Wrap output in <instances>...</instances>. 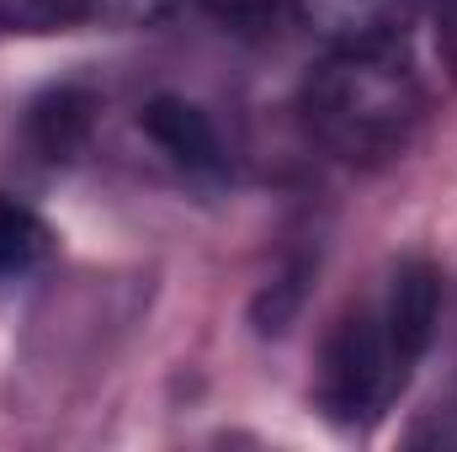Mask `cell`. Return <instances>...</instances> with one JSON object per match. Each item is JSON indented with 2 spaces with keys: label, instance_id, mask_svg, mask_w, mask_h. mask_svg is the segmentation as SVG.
Masks as SVG:
<instances>
[{
  "label": "cell",
  "instance_id": "6da1fadb",
  "mask_svg": "<svg viewBox=\"0 0 457 452\" xmlns=\"http://www.w3.org/2000/svg\"><path fill=\"white\" fill-rule=\"evenodd\" d=\"M442 314V277L431 261H399L378 293H367L320 351V405L330 421H372L410 383Z\"/></svg>",
  "mask_w": 457,
  "mask_h": 452
},
{
  "label": "cell",
  "instance_id": "7a4b0ae2",
  "mask_svg": "<svg viewBox=\"0 0 457 452\" xmlns=\"http://www.w3.org/2000/svg\"><path fill=\"white\" fill-rule=\"evenodd\" d=\"M303 122L320 149L351 171L399 160L426 122V86L404 38L330 48V59L303 86Z\"/></svg>",
  "mask_w": 457,
  "mask_h": 452
},
{
  "label": "cell",
  "instance_id": "3957f363",
  "mask_svg": "<svg viewBox=\"0 0 457 452\" xmlns=\"http://www.w3.org/2000/svg\"><path fill=\"white\" fill-rule=\"evenodd\" d=\"M420 0H287V11L320 32L330 48L351 43H399L404 27L415 21Z\"/></svg>",
  "mask_w": 457,
  "mask_h": 452
},
{
  "label": "cell",
  "instance_id": "277c9868",
  "mask_svg": "<svg viewBox=\"0 0 457 452\" xmlns=\"http://www.w3.org/2000/svg\"><path fill=\"white\" fill-rule=\"evenodd\" d=\"M144 133L160 144V155H170L187 176H219L224 171V138L213 128V117L181 96H160L144 107Z\"/></svg>",
  "mask_w": 457,
  "mask_h": 452
},
{
  "label": "cell",
  "instance_id": "5b68a950",
  "mask_svg": "<svg viewBox=\"0 0 457 452\" xmlns=\"http://www.w3.org/2000/svg\"><path fill=\"white\" fill-rule=\"evenodd\" d=\"M48 250H54L48 224H43L27 203H16V197L0 192V288L27 282V277L48 261Z\"/></svg>",
  "mask_w": 457,
  "mask_h": 452
},
{
  "label": "cell",
  "instance_id": "8992f818",
  "mask_svg": "<svg viewBox=\"0 0 457 452\" xmlns=\"http://www.w3.org/2000/svg\"><path fill=\"white\" fill-rule=\"evenodd\" d=\"M80 21H102V0H0V32L48 38Z\"/></svg>",
  "mask_w": 457,
  "mask_h": 452
},
{
  "label": "cell",
  "instance_id": "52a82bcc",
  "mask_svg": "<svg viewBox=\"0 0 457 452\" xmlns=\"http://www.w3.org/2000/svg\"><path fill=\"white\" fill-rule=\"evenodd\" d=\"M203 11L224 21L228 32H266L287 11V0H203Z\"/></svg>",
  "mask_w": 457,
  "mask_h": 452
},
{
  "label": "cell",
  "instance_id": "ba28073f",
  "mask_svg": "<svg viewBox=\"0 0 457 452\" xmlns=\"http://www.w3.org/2000/svg\"><path fill=\"white\" fill-rule=\"evenodd\" d=\"M170 0H102V21H117V27H133V21H154L165 16Z\"/></svg>",
  "mask_w": 457,
  "mask_h": 452
}]
</instances>
